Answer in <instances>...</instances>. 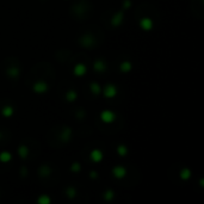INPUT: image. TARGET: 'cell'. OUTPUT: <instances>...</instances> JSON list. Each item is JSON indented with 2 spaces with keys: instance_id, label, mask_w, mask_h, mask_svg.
<instances>
[{
  "instance_id": "obj_2",
  "label": "cell",
  "mask_w": 204,
  "mask_h": 204,
  "mask_svg": "<svg viewBox=\"0 0 204 204\" xmlns=\"http://www.w3.org/2000/svg\"><path fill=\"white\" fill-rule=\"evenodd\" d=\"M32 91L35 93H45L48 91V84L45 81H37L33 84Z\"/></svg>"
},
{
  "instance_id": "obj_15",
  "label": "cell",
  "mask_w": 204,
  "mask_h": 204,
  "mask_svg": "<svg viewBox=\"0 0 204 204\" xmlns=\"http://www.w3.org/2000/svg\"><path fill=\"white\" fill-rule=\"evenodd\" d=\"M76 98H78V94H76V92H75V91H73V89L68 91V92H67V94H66V99H67L68 101H74Z\"/></svg>"
},
{
  "instance_id": "obj_10",
  "label": "cell",
  "mask_w": 204,
  "mask_h": 204,
  "mask_svg": "<svg viewBox=\"0 0 204 204\" xmlns=\"http://www.w3.org/2000/svg\"><path fill=\"white\" fill-rule=\"evenodd\" d=\"M80 43H81L84 47H91V45L94 43V39H93L92 36L86 35V36H84V37L80 39Z\"/></svg>"
},
{
  "instance_id": "obj_23",
  "label": "cell",
  "mask_w": 204,
  "mask_h": 204,
  "mask_svg": "<svg viewBox=\"0 0 204 204\" xmlns=\"http://www.w3.org/2000/svg\"><path fill=\"white\" fill-rule=\"evenodd\" d=\"M81 169V167H80V163H78V162H74L72 166H70V171L72 172H79Z\"/></svg>"
},
{
  "instance_id": "obj_16",
  "label": "cell",
  "mask_w": 204,
  "mask_h": 204,
  "mask_svg": "<svg viewBox=\"0 0 204 204\" xmlns=\"http://www.w3.org/2000/svg\"><path fill=\"white\" fill-rule=\"evenodd\" d=\"M18 153H19V155H20L21 159H25L27 156V154H29V149L25 146H20L19 149H18Z\"/></svg>"
},
{
  "instance_id": "obj_8",
  "label": "cell",
  "mask_w": 204,
  "mask_h": 204,
  "mask_svg": "<svg viewBox=\"0 0 204 204\" xmlns=\"http://www.w3.org/2000/svg\"><path fill=\"white\" fill-rule=\"evenodd\" d=\"M89 157H91L92 161L99 162V161H101V159H103V153H101V150H99V149H93V150L91 152V154H89Z\"/></svg>"
},
{
  "instance_id": "obj_24",
  "label": "cell",
  "mask_w": 204,
  "mask_h": 204,
  "mask_svg": "<svg viewBox=\"0 0 204 204\" xmlns=\"http://www.w3.org/2000/svg\"><path fill=\"white\" fill-rule=\"evenodd\" d=\"M104 198H105L106 200H111V199L113 198V192H112L111 190L106 191V192H105V194H104Z\"/></svg>"
},
{
  "instance_id": "obj_3",
  "label": "cell",
  "mask_w": 204,
  "mask_h": 204,
  "mask_svg": "<svg viewBox=\"0 0 204 204\" xmlns=\"http://www.w3.org/2000/svg\"><path fill=\"white\" fill-rule=\"evenodd\" d=\"M112 173H113V175H115L116 178L122 179V178L125 177L126 169H125V167H123V166H116V167L112 168Z\"/></svg>"
},
{
  "instance_id": "obj_13",
  "label": "cell",
  "mask_w": 204,
  "mask_h": 204,
  "mask_svg": "<svg viewBox=\"0 0 204 204\" xmlns=\"http://www.w3.org/2000/svg\"><path fill=\"white\" fill-rule=\"evenodd\" d=\"M7 75H8L10 78L16 79V78H18V75H19V69H18L17 67H12V68H10V69L7 70Z\"/></svg>"
},
{
  "instance_id": "obj_4",
  "label": "cell",
  "mask_w": 204,
  "mask_h": 204,
  "mask_svg": "<svg viewBox=\"0 0 204 204\" xmlns=\"http://www.w3.org/2000/svg\"><path fill=\"white\" fill-rule=\"evenodd\" d=\"M140 26H141V29L142 30H144V31H149V30H152L153 29V21H152V19H149V18H142L141 20H140Z\"/></svg>"
},
{
  "instance_id": "obj_25",
  "label": "cell",
  "mask_w": 204,
  "mask_h": 204,
  "mask_svg": "<svg viewBox=\"0 0 204 204\" xmlns=\"http://www.w3.org/2000/svg\"><path fill=\"white\" fill-rule=\"evenodd\" d=\"M130 5H131L130 0H124V5H123V7H124V8H129V7H130Z\"/></svg>"
},
{
  "instance_id": "obj_22",
  "label": "cell",
  "mask_w": 204,
  "mask_h": 204,
  "mask_svg": "<svg viewBox=\"0 0 204 204\" xmlns=\"http://www.w3.org/2000/svg\"><path fill=\"white\" fill-rule=\"evenodd\" d=\"M75 194H76V192H75V190H74L73 187H68V188H67V196H68L69 198H74Z\"/></svg>"
},
{
  "instance_id": "obj_9",
  "label": "cell",
  "mask_w": 204,
  "mask_h": 204,
  "mask_svg": "<svg viewBox=\"0 0 204 204\" xmlns=\"http://www.w3.org/2000/svg\"><path fill=\"white\" fill-rule=\"evenodd\" d=\"M94 70L95 72H100V73H103V72H105V69H106V63H105V61L104 60H97L95 62H94Z\"/></svg>"
},
{
  "instance_id": "obj_26",
  "label": "cell",
  "mask_w": 204,
  "mask_h": 204,
  "mask_svg": "<svg viewBox=\"0 0 204 204\" xmlns=\"http://www.w3.org/2000/svg\"><path fill=\"white\" fill-rule=\"evenodd\" d=\"M89 177H91L92 179H95V178H97V172H94V171H92V172L89 173Z\"/></svg>"
},
{
  "instance_id": "obj_19",
  "label": "cell",
  "mask_w": 204,
  "mask_h": 204,
  "mask_svg": "<svg viewBox=\"0 0 204 204\" xmlns=\"http://www.w3.org/2000/svg\"><path fill=\"white\" fill-rule=\"evenodd\" d=\"M117 152H118V154H119L120 156H125V154L128 153V148H126L125 146H123V144H119V146L117 147Z\"/></svg>"
},
{
  "instance_id": "obj_1",
  "label": "cell",
  "mask_w": 204,
  "mask_h": 204,
  "mask_svg": "<svg viewBox=\"0 0 204 204\" xmlns=\"http://www.w3.org/2000/svg\"><path fill=\"white\" fill-rule=\"evenodd\" d=\"M100 119H101L104 123H112V122L116 119V115H115L111 110H104V111L100 113Z\"/></svg>"
},
{
  "instance_id": "obj_20",
  "label": "cell",
  "mask_w": 204,
  "mask_h": 204,
  "mask_svg": "<svg viewBox=\"0 0 204 204\" xmlns=\"http://www.w3.org/2000/svg\"><path fill=\"white\" fill-rule=\"evenodd\" d=\"M10 160H11V154H10L8 152H4V153L0 154V161L7 162V161H10Z\"/></svg>"
},
{
  "instance_id": "obj_17",
  "label": "cell",
  "mask_w": 204,
  "mask_h": 204,
  "mask_svg": "<svg viewBox=\"0 0 204 204\" xmlns=\"http://www.w3.org/2000/svg\"><path fill=\"white\" fill-rule=\"evenodd\" d=\"M190 177H191L190 169H188V168H183L181 172H180V178H181L183 180H187V179H190Z\"/></svg>"
},
{
  "instance_id": "obj_18",
  "label": "cell",
  "mask_w": 204,
  "mask_h": 204,
  "mask_svg": "<svg viewBox=\"0 0 204 204\" xmlns=\"http://www.w3.org/2000/svg\"><path fill=\"white\" fill-rule=\"evenodd\" d=\"M1 113L5 116V117H11L13 115V107L12 106H5L1 111Z\"/></svg>"
},
{
  "instance_id": "obj_5",
  "label": "cell",
  "mask_w": 204,
  "mask_h": 204,
  "mask_svg": "<svg viewBox=\"0 0 204 204\" xmlns=\"http://www.w3.org/2000/svg\"><path fill=\"white\" fill-rule=\"evenodd\" d=\"M116 94H117V88L113 86V85H107L106 87H105V89H104V95L106 97V98H113V97H116Z\"/></svg>"
},
{
  "instance_id": "obj_7",
  "label": "cell",
  "mask_w": 204,
  "mask_h": 204,
  "mask_svg": "<svg viewBox=\"0 0 204 204\" xmlns=\"http://www.w3.org/2000/svg\"><path fill=\"white\" fill-rule=\"evenodd\" d=\"M123 19H124V13H123V12H117V13L113 16L112 20H111L112 26H119V25L123 23Z\"/></svg>"
},
{
  "instance_id": "obj_14",
  "label": "cell",
  "mask_w": 204,
  "mask_h": 204,
  "mask_svg": "<svg viewBox=\"0 0 204 204\" xmlns=\"http://www.w3.org/2000/svg\"><path fill=\"white\" fill-rule=\"evenodd\" d=\"M89 89H91V92H92L93 94H99L100 91H101L100 86H99L97 82H92V84L89 85Z\"/></svg>"
},
{
  "instance_id": "obj_12",
  "label": "cell",
  "mask_w": 204,
  "mask_h": 204,
  "mask_svg": "<svg viewBox=\"0 0 204 204\" xmlns=\"http://www.w3.org/2000/svg\"><path fill=\"white\" fill-rule=\"evenodd\" d=\"M131 63L129 62V61H123L122 63H120V70L123 72V73H128V72H130L131 70Z\"/></svg>"
},
{
  "instance_id": "obj_6",
  "label": "cell",
  "mask_w": 204,
  "mask_h": 204,
  "mask_svg": "<svg viewBox=\"0 0 204 204\" xmlns=\"http://www.w3.org/2000/svg\"><path fill=\"white\" fill-rule=\"evenodd\" d=\"M86 72H87V68H86V66L84 63H78L74 67V70H73L74 75H76V76H82V75L86 74Z\"/></svg>"
},
{
  "instance_id": "obj_21",
  "label": "cell",
  "mask_w": 204,
  "mask_h": 204,
  "mask_svg": "<svg viewBox=\"0 0 204 204\" xmlns=\"http://www.w3.org/2000/svg\"><path fill=\"white\" fill-rule=\"evenodd\" d=\"M38 203H42V204H49V203H50V198H49L48 196L43 194V196H41V197L38 198Z\"/></svg>"
},
{
  "instance_id": "obj_11",
  "label": "cell",
  "mask_w": 204,
  "mask_h": 204,
  "mask_svg": "<svg viewBox=\"0 0 204 204\" xmlns=\"http://www.w3.org/2000/svg\"><path fill=\"white\" fill-rule=\"evenodd\" d=\"M70 135H72V130L68 129V128H64L63 131H62V135H61V140L67 142V141L70 140Z\"/></svg>"
}]
</instances>
